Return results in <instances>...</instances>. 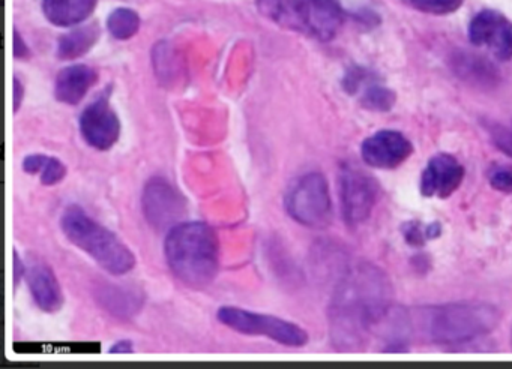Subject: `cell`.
<instances>
[{"mask_svg":"<svg viewBox=\"0 0 512 369\" xmlns=\"http://www.w3.org/2000/svg\"><path fill=\"white\" fill-rule=\"evenodd\" d=\"M392 305L391 282L379 267L370 263L350 267L329 305L334 347L340 351L364 350Z\"/></svg>","mask_w":512,"mask_h":369,"instance_id":"obj_1","label":"cell"},{"mask_svg":"<svg viewBox=\"0 0 512 369\" xmlns=\"http://www.w3.org/2000/svg\"><path fill=\"white\" fill-rule=\"evenodd\" d=\"M164 254L173 275L188 287H208L217 276L220 246L206 222H179L170 228Z\"/></svg>","mask_w":512,"mask_h":369,"instance_id":"obj_2","label":"cell"},{"mask_svg":"<svg viewBox=\"0 0 512 369\" xmlns=\"http://www.w3.org/2000/svg\"><path fill=\"white\" fill-rule=\"evenodd\" d=\"M422 330L436 344H466L500 323V312L487 302H455L421 311Z\"/></svg>","mask_w":512,"mask_h":369,"instance_id":"obj_3","label":"cell"},{"mask_svg":"<svg viewBox=\"0 0 512 369\" xmlns=\"http://www.w3.org/2000/svg\"><path fill=\"white\" fill-rule=\"evenodd\" d=\"M61 228L77 248L91 255L112 275H127L136 266V255L104 225L98 224L82 207L70 206L61 218Z\"/></svg>","mask_w":512,"mask_h":369,"instance_id":"obj_4","label":"cell"},{"mask_svg":"<svg viewBox=\"0 0 512 369\" xmlns=\"http://www.w3.org/2000/svg\"><path fill=\"white\" fill-rule=\"evenodd\" d=\"M263 17L283 29L331 41L343 26L344 11L338 0H256Z\"/></svg>","mask_w":512,"mask_h":369,"instance_id":"obj_5","label":"cell"},{"mask_svg":"<svg viewBox=\"0 0 512 369\" xmlns=\"http://www.w3.org/2000/svg\"><path fill=\"white\" fill-rule=\"evenodd\" d=\"M284 206L293 221L310 228H325L332 221L328 180L320 173H307L287 189Z\"/></svg>","mask_w":512,"mask_h":369,"instance_id":"obj_6","label":"cell"},{"mask_svg":"<svg viewBox=\"0 0 512 369\" xmlns=\"http://www.w3.org/2000/svg\"><path fill=\"white\" fill-rule=\"evenodd\" d=\"M217 318L221 324L242 335L266 336L286 347H304L308 342L307 332L301 326L274 315L223 306L217 312Z\"/></svg>","mask_w":512,"mask_h":369,"instance_id":"obj_7","label":"cell"},{"mask_svg":"<svg viewBox=\"0 0 512 369\" xmlns=\"http://www.w3.org/2000/svg\"><path fill=\"white\" fill-rule=\"evenodd\" d=\"M142 209L146 221L155 230H170L187 213L184 195L164 177H152L142 194Z\"/></svg>","mask_w":512,"mask_h":369,"instance_id":"obj_8","label":"cell"},{"mask_svg":"<svg viewBox=\"0 0 512 369\" xmlns=\"http://www.w3.org/2000/svg\"><path fill=\"white\" fill-rule=\"evenodd\" d=\"M341 209L344 221L358 225L370 218L376 204L377 185L364 171L346 165L340 176Z\"/></svg>","mask_w":512,"mask_h":369,"instance_id":"obj_9","label":"cell"},{"mask_svg":"<svg viewBox=\"0 0 512 369\" xmlns=\"http://www.w3.org/2000/svg\"><path fill=\"white\" fill-rule=\"evenodd\" d=\"M469 39L476 47H485L499 60L512 59V21L502 12L484 9L470 21Z\"/></svg>","mask_w":512,"mask_h":369,"instance_id":"obj_10","label":"cell"},{"mask_svg":"<svg viewBox=\"0 0 512 369\" xmlns=\"http://www.w3.org/2000/svg\"><path fill=\"white\" fill-rule=\"evenodd\" d=\"M79 125L83 140L101 152L112 149L121 135L118 114L106 96H100L83 110Z\"/></svg>","mask_w":512,"mask_h":369,"instance_id":"obj_11","label":"cell"},{"mask_svg":"<svg viewBox=\"0 0 512 369\" xmlns=\"http://www.w3.org/2000/svg\"><path fill=\"white\" fill-rule=\"evenodd\" d=\"M413 146L406 135L398 131H379L365 138L361 146L362 159L368 165L391 170L412 155Z\"/></svg>","mask_w":512,"mask_h":369,"instance_id":"obj_12","label":"cell"},{"mask_svg":"<svg viewBox=\"0 0 512 369\" xmlns=\"http://www.w3.org/2000/svg\"><path fill=\"white\" fill-rule=\"evenodd\" d=\"M464 168L454 156L439 153L428 161L421 177V192L425 197L446 198L463 182Z\"/></svg>","mask_w":512,"mask_h":369,"instance_id":"obj_13","label":"cell"},{"mask_svg":"<svg viewBox=\"0 0 512 369\" xmlns=\"http://www.w3.org/2000/svg\"><path fill=\"white\" fill-rule=\"evenodd\" d=\"M26 279L38 308L44 312H56L62 308L64 296L52 267L44 263L32 264L26 272Z\"/></svg>","mask_w":512,"mask_h":369,"instance_id":"obj_14","label":"cell"},{"mask_svg":"<svg viewBox=\"0 0 512 369\" xmlns=\"http://www.w3.org/2000/svg\"><path fill=\"white\" fill-rule=\"evenodd\" d=\"M98 74L88 65H71L56 77L55 95L62 104L77 105L97 83Z\"/></svg>","mask_w":512,"mask_h":369,"instance_id":"obj_15","label":"cell"},{"mask_svg":"<svg viewBox=\"0 0 512 369\" xmlns=\"http://www.w3.org/2000/svg\"><path fill=\"white\" fill-rule=\"evenodd\" d=\"M98 0H43L44 14L59 27L77 26L91 17Z\"/></svg>","mask_w":512,"mask_h":369,"instance_id":"obj_16","label":"cell"},{"mask_svg":"<svg viewBox=\"0 0 512 369\" xmlns=\"http://www.w3.org/2000/svg\"><path fill=\"white\" fill-rule=\"evenodd\" d=\"M97 300L110 314L121 318H131L143 306V294L133 288L118 285H103L98 288Z\"/></svg>","mask_w":512,"mask_h":369,"instance_id":"obj_17","label":"cell"},{"mask_svg":"<svg viewBox=\"0 0 512 369\" xmlns=\"http://www.w3.org/2000/svg\"><path fill=\"white\" fill-rule=\"evenodd\" d=\"M100 38L98 24L76 27L59 38L58 57L62 60H74L85 56Z\"/></svg>","mask_w":512,"mask_h":369,"instance_id":"obj_18","label":"cell"},{"mask_svg":"<svg viewBox=\"0 0 512 369\" xmlns=\"http://www.w3.org/2000/svg\"><path fill=\"white\" fill-rule=\"evenodd\" d=\"M23 170L29 174H40L41 183L46 186L58 185L67 176V167L64 162L41 153L25 158Z\"/></svg>","mask_w":512,"mask_h":369,"instance_id":"obj_19","label":"cell"},{"mask_svg":"<svg viewBox=\"0 0 512 369\" xmlns=\"http://www.w3.org/2000/svg\"><path fill=\"white\" fill-rule=\"evenodd\" d=\"M454 68L457 74L464 80L472 81V83L488 84L490 81L496 80V72L493 66L473 54H460L454 60Z\"/></svg>","mask_w":512,"mask_h":369,"instance_id":"obj_20","label":"cell"},{"mask_svg":"<svg viewBox=\"0 0 512 369\" xmlns=\"http://www.w3.org/2000/svg\"><path fill=\"white\" fill-rule=\"evenodd\" d=\"M107 27L113 38L127 41L137 35L140 29V17L130 8H118L107 18Z\"/></svg>","mask_w":512,"mask_h":369,"instance_id":"obj_21","label":"cell"},{"mask_svg":"<svg viewBox=\"0 0 512 369\" xmlns=\"http://www.w3.org/2000/svg\"><path fill=\"white\" fill-rule=\"evenodd\" d=\"M359 95H361L359 101H361L362 107L368 108V110L388 111L395 104V93L382 84L374 83V78L362 87Z\"/></svg>","mask_w":512,"mask_h":369,"instance_id":"obj_22","label":"cell"},{"mask_svg":"<svg viewBox=\"0 0 512 369\" xmlns=\"http://www.w3.org/2000/svg\"><path fill=\"white\" fill-rule=\"evenodd\" d=\"M404 5L425 12V14L446 15L458 11L464 0H401Z\"/></svg>","mask_w":512,"mask_h":369,"instance_id":"obj_23","label":"cell"},{"mask_svg":"<svg viewBox=\"0 0 512 369\" xmlns=\"http://www.w3.org/2000/svg\"><path fill=\"white\" fill-rule=\"evenodd\" d=\"M490 137L497 149L512 158V129L500 125L490 126Z\"/></svg>","mask_w":512,"mask_h":369,"instance_id":"obj_24","label":"cell"},{"mask_svg":"<svg viewBox=\"0 0 512 369\" xmlns=\"http://www.w3.org/2000/svg\"><path fill=\"white\" fill-rule=\"evenodd\" d=\"M490 183L500 192H512V170L508 167L494 168L490 173Z\"/></svg>","mask_w":512,"mask_h":369,"instance_id":"obj_25","label":"cell"},{"mask_svg":"<svg viewBox=\"0 0 512 369\" xmlns=\"http://www.w3.org/2000/svg\"><path fill=\"white\" fill-rule=\"evenodd\" d=\"M13 50L14 57H16V59H25V57L29 56L28 45H26L25 39L22 38V35H20V32L17 29L14 30Z\"/></svg>","mask_w":512,"mask_h":369,"instance_id":"obj_26","label":"cell"},{"mask_svg":"<svg viewBox=\"0 0 512 369\" xmlns=\"http://www.w3.org/2000/svg\"><path fill=\"white\" fill-rule=\"evenodd\" d=\"M13 98H14V111L20 110V105H22L23 98H25V87L20 83L19 78H14V87H13Z\"/></svg>","mask_w":512,"mask_h":369,"instance_id":"obj_27","label":"cell"},{"mask_svg":"<svg viewBox=\"0 0 512 369\" xmlns=\"http://www.w3.org/2000/svg\"><path fill=\"white\" fill-rule=\"evenodd\" d=\"M14 284L19 285L23 276L26 275L25 264L20 260L19 252L14 251Z\"/></svg>","mask_w":512,"mask_h":369,"instance_id":"obj_28","label":"cell"},{"mask_svg":"<svg viewBox=\"0 0 512 369\" xmlns=\"http://www.w3.org/2000/svg\"><path fill=\"white\" fill-rule=\"evenodd\" d=\"M110 353L112 354H130L133 353L134 347L133 342L128 341V339H124V341L116 342L112 348H110Z\"/></svg>","mask_w":512,"mask_h":369,"instance_id":"obj_29","label":"cell"},{"mask_svg":"<svg viewBox=\"0 0 512 369\" xmlns=\"http://www.w3.org/2000/svg\"><path fill=\"white\" fill-rule=\"evenodd\" d=\"M511 342H512V338H511Z\"/></svg>","mask_w":512,"mask_h":369,"instance_id":"obj_30","label":"cell"}]
</instances>
